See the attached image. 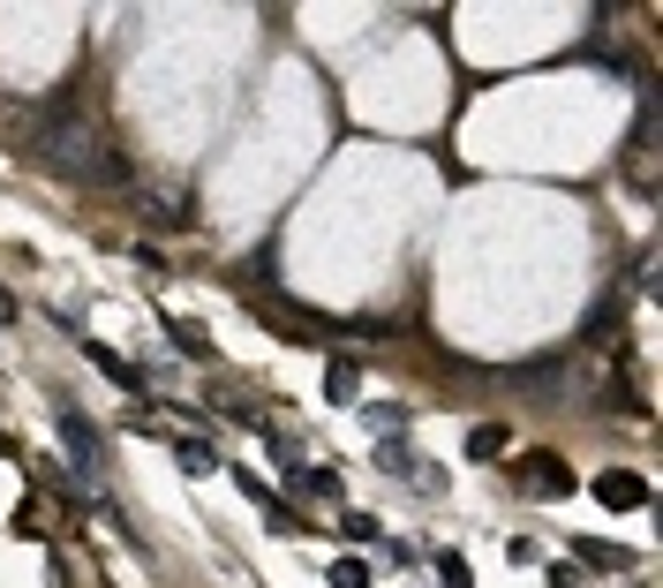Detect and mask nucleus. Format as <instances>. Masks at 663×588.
Masks as SVG:
<instances>
[{
  "label": "nucleus",
  "instance_id": "nucleus-1",
  "mask_svg": "<svg viewBox=\"0 0 663 588\" xmlns=\"http://www.w3.org/2000/svg\"><path fill=\"white\" fill-rule=\"evenodd\" d=\"M53 422H61V445H69L76 475H98V468H106V438H98V422L83 416L76 400H61V408H53Z\"/></svg>",
  "mask_w": 663,
  "mask_h": 588
},
{
  "label": "nucleus",
  "instance_id": "nucleus-2",
  "mask_svg": "<svg viewBox=\"0 0 663 588\" xmlns=\"http://www.w3.org/2000/svg\"><path fill=\"white\" fill-rule=\"evenodd\" d=\"M234 483H242L249 498L264 505V521H272V536H302V513H294V505L280 498V491H272V483H256V475H249V468H234Z\"/></svg>",
  "mask_w": 663,
  "mask_h": 588
},
{
  "label": "nucleus",
  "instance_id": "nucleus-3",
  "mask_svg": "<svg viewBox=\"0 0 663 588\" xmlns=\"http://www.w3.org/2000/svg\"><path fill=\"white\" fill-rule=\"evenodd\" d=\"M520 483H528V491H550V498H566V491H573V468L558 461V453H528V461H520Z\"/></svg>",
  "mask_w": 663,
  "mask_h": 588
},
{
  "label": "nucleus",
  "instance_id": "nucleus-4",
  "mask_svg": "<svg viewBox=\"0 0 663 588\" xmlns=\"http://www.w3.org/2000/svg\"><path fill=\"white\" fill-rule=\"evenodd\" d=\"M596 498L603 505H649V483H641L633 468H603V475H596Z\"/></svg>",
  "mask_w": 663,
  "mask_h": 588
},
{
  "label": "nucleus",
  "instance_id": "nucleus-5",
  "mask_svg": "<svg viewBox=\"0 0 663 588\" xmlns=\"http://www.w3.org/2000/svg\"><path fill=\"white\" fill-rule=\"evenodd\" d=\"M144 219H151V227H189L197 204H189L181 189H144Z\"/></svg>",
  "mask_w": 663,
  "mask_h": 588
},
{
  "label": "nucleus",
  "instance_id": "nucleus-6",
  "mask_svg": "<svg viewBox=\"0 0 663 588\" xmlns=\"http://www.w3.org/2000/svg\"><path fill=\"white\" fill-rule=\"evenodd\" d=\"M505 445H513V430H505V422H475V430H467V461H505Z\"/></svg>",
  "mask_w": 663,
  "mask_h": 588
},
{
  "label": "nucleus",
  "instance_id": "nucleus-7",
  "mask_svg": "<svg viewBox=\"0 0 663 588\" xmlns=\"http://www.w3.org/2000/svg\"><path fill=\"white\" fill-rule=\"evenodd\" d=\"M83 355H91V363H98V370H106V378L122 385V392H136V385H144V370H136V363H122V355H114V347H98V339H83Z\"/></svg>",
  "mask_w": 663,
  "mask_h": 588
},
{
  "label": "nucleus",
  "instance_id": "nucleus-8",
  "mask_svg": "<svg viewBox=\"0 0 663 588\" xmlns=\"http://www.w3.org/2000/svg\"><path fill=\"white\" fill-rule=\"evenodd\" d=\"M166 333H173V347H181V355H197V363H219V347H211V333H204V325H189V317H173Z\"/></svg>",
  "mask_w": 663,
  "mask_h": 588
},
{
  "label": "nucleus",
  "instance_id": "nucleus-9",
  "mask_svg": "<svg viewBox=\"0 0 663 588\" xmlns=\"http://www.w3.org/2000/svg\"><path fill=\"white\" fill-rule=\"evenodd\" d=\"M173 461H181V475H211V468H219V453H211L204 438H173Z\"/></svg>",
  "mask_w": 663,
  "mask_h": 588
},
{
  "label": "nucleus",
  "instance_id": "nucleus-10",
  "mask_svg": "<svg viewBox=\"0 0 663 588\" xmlns=\"http://www.w3.org/2000/svg\"><path fill=\"white\" fill-rule=\"evenodd\" d=\"M355 385H362V370L339 355V363H332V400H339V408H355Z\"/></svg>",
  "mask_w": 663,
  "mask_h": 588
},
{
  "label": "nucleus",
  "instance_id": "nucleus-11",
  "mask_svg": "<svg viewBox=\"0 0 663 588\" xmlns=\"http://www.w3.org/2000/svg\"><path fill=\"white\" fill-rule=\"evenodd\" d=\"M580 566H611V574H619V566H633V558H625L619 544H596V536H588V544H580Z\"/></svg>",
  "mask_w": 663,
  "mask_h": 588
},
{
  "label": "nucleus",
  "instance_id": "nucleus-12",
  "mask_svg": "<svg viewBox=\"0 0 663 588\" xmlns=\"http://www.w3.org/2000/svg\"><path fill=\"white\" fill-rule=\"evenodd\" d=\"M438 581H445V588H475V574H467L460 550H438Z\"/></svg>",
  "mask_w": 663,
  "mask_h": 588
},
{
  "label": "nucleus",
  "instance_id": "nucleus-13",
  "mask_svg": "<svg viewBox=\"0 0 663 588\" xmlns=\"http://www.w3.org/2000/svg\"><path fill=\"white\" fill-rule=\"evenodd\" d=\"M332 588H370V558H339L332 566Z\"/></svg>",
  "mask_w": 663,
  "mask_h": 588
},
{
  "label": "nucleus",
  "instance_id": "nucleus-14",
  "mask_svg": "<svg viewBox=\"0 0 663 588\" xmlns=\"http://www.w3.org/2000/svg\"><path fill=\"white\" fill-rule=\"evenodd\" d=\"M377 468H392V475H414V453L400 445V438H385V445H377Z\"/></svg>",
  "mask_w": 663,
  "mask_h": 588
},
{
  "label": "nucleus",
  "instance_id": "nucleus-15",
  "mask_svg": "<svg viewBox=\"0 0 663 588\" xmlns=\"http://www.w3.org/2000/svg\"><path fill=\"white\" fill-rule=\"evenodd\" d=\"M339 536H347V544H377V521H370V513H347Z\"/></svg>",
  "mask_w": 663,
  "mask_h": 588
},
{
  "label": "nucleus",
  "instance_id": "nucleus-16",
  "mask_svg": "<svg viewBox=\"0 0 663 588\" xmlns=\"http://www.w3.org/2000/svg\"><path fill=\"white\" fill-rule=\"evenodd\" d=\"M362 422H377V430H400V422H408V408H392V400H385V408H362Z\"/></svg>",
  "mask_w": 663,
  "mask_h": 588
},
{
  "label": "nucleus",
  "instance_id": "nucleus-17",
  "mask_svg": "<svg viewBox=\"0 0 663 588\" xmlns=\"http://www.w3.org/2000/svg\"><path fill=\"white\" fill-rule=\"evenodd\" d=\"M550 588H588V574L580 566H550Z\"/></svg>",
  "mask_w": 663,
  "mask_h": 588
},
{
  "label": "nucleus",
  "instance_id": "nucleus-18",
  "mask_svg": "<svg viewBox=\"0 0 663 588\" xmlns=\"http://www.w3.org/2000/svg\"><path fill=\"white\" fill-rule=\"evenodd\" d=\"M15 309H23V302H15V294L0 287V325H15Z\"/></svg>",
  "mask_w": 663,
  "mask_h": 588
}]
</instances>
